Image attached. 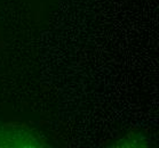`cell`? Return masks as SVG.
Instances as JSON below:
<instances>
[{
  "label": "cell",
  "instance_id": "obj_1",
  "mask_svg": "<svg viewBox=\"0 0 159 148\" xmlns=\"http://www.w3.org/2000/svg\"><path fill=\"white\" fill-rule=\"evenodd\" d=\"M43 142L33 132L17 126L0 128V147H40Z\"/></svg>",
  "mask_w": 159,
  "mask_h": 148
}]
</instances>
